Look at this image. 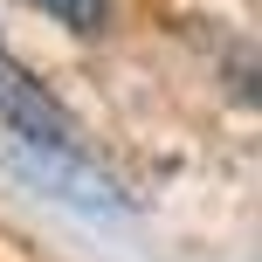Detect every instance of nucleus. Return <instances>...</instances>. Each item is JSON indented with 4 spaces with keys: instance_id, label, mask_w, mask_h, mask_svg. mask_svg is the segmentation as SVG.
Masks as SVG:
<instances>
[{
    "instance_id": "1",
    "label": "nucleus",
    "mask_w": 262,
    "mask_h": 262,
    "mask_svg": "<svg viewBox=\"0 0 262 262\" xmlns=\"http://www.w3.org/2000/svg\"><path fill=\"white\" fill-rule=\"evenodd\" d=\"M0 124L21 145H35V152H90V145H83V124L69 118L21 62H7V55H0Z\"/></svg>"
},
{
    "instance_id": "2",
    "label": "nucleus",
    "mask_w": 262,
    "mask_h": 262,
    "mask_svg": "<svg viewBox=\"0 0 262 262\" xmlns=\"http://www.w3.org/2000/svg\"><path fill=\"white\" fill-rule=\"evenodd\" d=\"M14 159H21V172H28L35 186H49V193L76 200V207H131L124 186L104 180V172L90 166V152H35V145H21Z\"/></svg>"
},
{
    "instance_id": "3",
    "label": "nucleus",
    "mask_w": 262,
    "mask_h": 262,
    "mask_svg": "<svg viewBox=\"0 0 262 262\" xmlns=\"http://www.w3.org/2000/svg\"><path fill=\"white\" fill-rule=\"evenodd\" d=\"M35 7L55 14L69 35H97V28H104V0H35Z\"/></svg>"
}]
</instances>
